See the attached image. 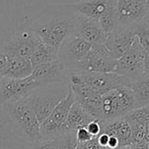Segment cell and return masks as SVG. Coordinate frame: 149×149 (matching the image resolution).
I'll return each mask as SVG.
<instances>
[{
    "mask_svg": "<svg viewBox=\"0 0 149 149\" xmlns=\"http://www.w3.org/2000/svg\"><path fill=\"white\" fill-rule=\"evenodd\" d=\"M39 39L28 29L11 36L1 45V48L9 55L18 56L30 61Z\"/></svg>",
    "mask_w": 149,
    "mask_h": 149,
    "instance_id": "7c38bea8",
    "label": "cell"
},
{
    "mask_svg": "<svg viewBox=\"0 0 149 149\" xmlns=\"http://www.w3.org/2000/svg\"><path fill=\"white\" fill-rule=\"evenodd\" d=\"M98 23L101 29L106 34L112 33L118 26V19L116 9V0H111L106 12L99 18Z\"/></svg>",
    "mask_w": 149,
    "mask_h": 149,
    "instance_id": "44dd1931",
    "label": "cell"
},
{
    "mask_svg": "<svg viewBox=\"0 0 149 149\" xmlns=\"http://www.w3.org/2000/svg\"><path fill=\"white\" fill-rule=\"evenodd\" d=\"M88 88L94 93L103 96L119 87H129L130 82L116 73H92L79 72Z\"/></svg>",
    "mask_w": 149,
    "mask_h": 149,
    "instance_id": "9c48e42d",
    "label": "cell"
},
{
    "mask_svg": "<svg viewBox=\"0 0 149 149\" xmlns=\"http://www.w3.org/2000/svg\"><path fill=\"white\" fill-rule=\"evenodd\" d=\"M134 98L135 110L149 107V77L143 74L138 80L132 83L128 87Z\"/></svg>",
    "mask_w": 149,
    "mask_h": 149,
    "instance_id": "d6986e66",
    "label": "cell"
},
{
    "mask_svg": "<svg viewBox=\"0 0 149 149\" xmlns=\"http://www.w3.org/2000/svg\"><path fill=\"white\" fill-rule=\"evenodd\" d=\"M91 47L89 42L72 33L61 46L58 57L69 71L74 65L82 61L88 55Z\"/></svg>",
    "mask_w": 149,
    "mask_h": 149,
    "instance_id": "30bf717a",
    "label": "cell"
},
{
    "mask_svg": "<svg viewBox=\"0 0 149 149\" xmlns=\"http://www.w3.org/2000/svg\"><path fill=\"white\" fill-rule=\"evenodd\" d=\"M134 31L139 45L145 52H149V28L140 21L134 25Z\"/></svg>",
    "mask_w": 149,
    "mask_h": 149,
    "instance_id": "7402d4cb",
    "label": "cell"
},
{
    "mask_svg": "<svg viewBox=\"0 0 149 149\" xmlns=\"http://www.w3.org/2000/svg\"><path fill=\"white\" fill-rule=\"evenodd\" d=\"M7 55L9 57V65L7 72L5 76L6 77L23 79L31 76L33 71V67L28 59L9 54Z\"/></svg>",
    "mask_w": 149,
    "mask_h": 149,
    "instance_id": "ac0fdd59",
    "label": "cell"
},
{
    "mask_svg": "<svg viewBox=\"0 0 149 149\" xmlns=\"http://www.w3.org/2000/svg\"><path fill=\"white\" fill-rule=\"evenodd\" d=\"M145 54V50L137 40L132 47L122 57L117 60L114 73L129 80L130 84L135 82L144 74L143 64Z\"/></svg>",
    "mask_w": 149,
    "mask_h": 149,
    "instance_id": "ba28073f",
    "label": "cell"
},
{
    "mask_svg": "<svg viewBox=\"0 0 149 149\" xmlns=\"http://www.w3.org/2000/svg\"><path fill=\"white\" fill-rule=\"evenodd\" d=\"M42 86L30 76L23 79L0 78V106L6 103L27 98L34 91Z\"/></svg>",
    "mask_w": 149,
    "mask_h": 149,
    "instance_id": "52a82bcc",
    "label": "cell"
},
{
    "mask_svg": "<svg viewBox=\"0 0 149 149\" xmlns=\"http://www.w3.org/2000/svg\"><path fill=\"white\" fill-rule=\"evenodd\" d=\"M30 145V149H57L58 138L52 139H41Z\"/></svg>",
    "mask_w": 149,
    "mask_h": 149,
    "instance_id": "cb8c5ba5",
    "label": "cell"
},
{
    "mask_svg": "<svg viewBox=\"0 0 149 149\" xmlns=\"http://www.w3.org/2000/svg\"><path fill=\"white\" fill-rule=\"evenodd\" d=\"M45 45L58 50L73 32V18H54L37 21L28 28Z\"/></svg>",
    "mask_w": 149,
    "mask_h": 149,
    "instance_id": "277c9868",
    "label": "cell"
},
{
    "mask_svg": "<svg viewBox=\"0 0 149 149\" xmlns=\"http://www.w3.org/2000/svg\"><path fill=\"white\" fill-rule=\"evenodd\" d=\"M94 119L95 118L90 113H88L77 102H74L63 125L62 135L68 132H76L79 128L86 127L88 124Z\"/></svg>",
    "mask_w": 149,
    "mask_h": 149,
    "instance_id": "2e32d148",
    "label": "cell"
},
{
    "mask_svg": "<svg viewBox=\"0 0 149 149\" xmlns=\"http://www.w3.org/2000/svg\"><path fill=\"white\" fill-rule=\"evenodd\" d=\"M86 129L94 138L97 137L101 132V123L98 120L94 119L93 121L88 124V125L86 126Z\"/></svg>",
    "mask_w": 149,
    "mask_h": 149,
    "instance_id": "4316f807",
    "label": "cell"
},
{
    "mask_svg": "<svg viewBox=\"0 0 149 149\" xmlns=\"http://www.w3.org/2000/svg\"><path fill=\"white\" fill-rule=\"evenodd\" d=\"M137 40L134 25L130 26H118L107 35L105 46L111 56L118 60L122 57Z\"/></svg>",
    "mask_w": 149,
    "mask_h": 149,
    "instance_id": "5bb4252c",
    "label": "cell"
},
{
    "mask_svg": "<svg viewBox=\"0 0 149 149\" xmlns=\"http://www.w3.org/2000/svg\"><path fill=\"white\" fill-rule=\"evenodd\" d=\"M142 21H143V23L149 28V9L147 10V12H146L145 17H144L143 19H142Z\"/></svg>",
    "mask_w": 149,
    "mask_h": 149,
    "instance_id": "f1b7e54d",
    "label": "cell"
},
{
    "mask_svg": "<svg viewBox=\"0 0 149 149\" xmlns=\"http://www.w3.org/2000/svg\"><path fill=\"white\" fill-rule=\"evenodd\" d=\"M69 71L58 59L33 68L31 77L42 87L53 84H68Z\"/></svg>",
    "mask_w": 149,
    "mask_h": 149,
    "instance_id": "4fadbf2b",
    "label": "cell"
},
{
    "mask_svg": "<svg viewBox=\"0 0 149 149\" xmlns=\"http://www.w3.org/2000/svg\"><path fill=\"white\" fill-rule=\"evenodd\" d=\"M78 142L76 139V132H68L58 137L57 149H77Z\"/></svg>",
    "mask_w": 149,
    "mask_h": 149,
    "instance_id": "603a6c76",
    "label": "cell"
},
{
    "mask_svg": "<svg viewBox=\"0 0 149 149\" xmlns=\"http://www.w3.org/2000/svg\"><path fill=\"white\" fill-rule=\"evenodd\" d=\"M111 2V0H80L70 6L78 14L98 20L106 12Z\"/></svg>",
    "mask_w": 149,
    "mask_h": 149,
    "instance_id": "e0dca14e",
    "label": "cell"
},
{
    "mask_svg": "<svg viewBox=\"0 0 149 149\" xmlns=\"http://www.w3.org/2000/svg\"><path fill=\"white\" fill-rule=\"evenodd\" d=\"M146 5H147V6L149 7V0H146Z\"/></svg>",
    "mask_w": 149,
    "mask_h": 149,
    "instance_id": "f546056e",
    "label": "cell"
},
{
    "mask_svg": "<svg viewBox=\"0 0 149 149\" xmlns=\"http://www.w3.org/2000/svg\"><path fill=\"white\" fill-rule=\"evenodd\" d=\"M117 65L105 44L92 46L88 55L80 62L74 65L69 71L92 72V73H113Z\"/></svg>",
    "mask_w": 149,
    "mask_h": 149,
    "instance_id": "5b68a950",
    "label": "cell"
},
{
    "mask_svg": "<svg viewBox=\"0 0 149 149\" xmlns=\"http://www.w3.org/2000/svg\"><path fill=\"white\" fill-rule=\"evenodd\" d=\"M135 110L132 91L127 87L117 88L103 96L95 119L101 124L113 122L128 116Z\"/></svg>",
    "mask_w": 149,
    "mask_h": 149,
    "instance_id": "7a4b0ae2",
    "label": "cell"
},
{
    "mask_svg": "<svg viewBox=\"0 0 149 149\" xmlns=\"http://www.w3.org/2000/svg\"><path fill=\"white\" fill-rule=\"evenodd\" d=\"M59 51L55 50L39 40L35 50L33 51L32 56L30 57V62L33 65V68L43 63L54 61L59 59L58 57Z\"/></svg>",
    "mask_w": 149,
    "mask_h": 149,
    "instance_id": "ffe728a7",
    "label": "cell"
},
{
    "mask_svg": "<svg viewBox=\"0 0 149 149\" xmlns=\"http://www.w3.org/2000/svg\"><path fill=\"white\" fill-rule=\"evenodd\" d=\"M91 46L105 44L107 35L100 27L98 20L76 13L73 17V32Z\"/></svg>",
    "mask_w": 149,
    "mask_h": 149,
    "instance_id": "8fae6325",
    "label": "cell"
},
{
    "mask_svg": "<svg viewBox=\"0 0 149 149\" xmlns=\"http://www.w3.org/2000/svg\"><path fill=\"white\" fill-rule=\"evenodd\" d=\"M9 57L7 54L0 47V78L4 77L8 69Z\"/></svg>",
    "mask_w": 149,
    "mask_h": 149,
    "instance_id": "d4e9b609",
    "label": "cell"
},
{
    "mask_svg": "<svg viewBox=\"0 0 149 149\" xmlns=\"http://www.w3.org/2000/svg\"><path fill=\"white\" fill-rule=\"evenodd\" d=\"M3 109L11 119L15 132L18 135L30 144L42 139L40 123L26 98L6 103L3 105Z\"/></svg>",
    "mask_w": 149,
    "mask_h": 149,
    "instance_id": "6da1fadb",
    "label": "cell"
},
{
    "mask_svg": "<svg viewBox=\"0 0 149 149\" xmlns=\"http://www.w3.org/2000/svg\"><path fill=\"white\" fill-rule=\"evenodd\" d=\"M118 26H130L142 21L149 7L146 0H116Z\"/></svg>",
    "mask_w": 149,
    "mask_h": 149,
    "instance_id": "9a60e30c",
    "label": "cell"
},
{
    "mask_svg": "<svg viewBox=\"0 0 149 149\" xmlns=\"http://www.w3.org/2000/svg\"><path fill=\"white\" fill-rule=\"evenodd\" d=\"M94 137L88 132V130L86 129V127L79 128L76 132V139H77L78 144L85 143V142L92 139Z\"/></svg>",
    "mask_w": 149,
    "mask_h": 149,
    "instance_id": "484cf974",
    "label": "cell"
},
{
    "mask_svg": "<svg viewBox=\"0 0 149 149\" xmlns=\"http://www.w3.org/2000/svg\"><path fill=\"white\" fill-rule=\"evenodd\" d=\"M74 102L76 99L69 88L66 97L58 104L49 117L40 124L42 139H56L62 135L63 125Z\"/></svg>",
    "mask_w": 149,
    "mask_h": 149,
    "instance_id": "8992f818",
    "label": "cell"
},
{
    "mask_svg": "<svg viewBox=\"0 0 149 149\" xmlns=\"http://www.w3.org/2000/svg\"><path fill=\"white\" fill-rule=\"evenodd\" d=\"M143 68H144V74L149 77V52H146L145 54Z\"/></svg>",
    "mask_w": 149,
    "mask_h": 149,
    "instance_id": "83f0119b",
    "label": "cell"
},
{
    "mask_svg": "<svg viewBox=\"0 0 149 149\" xmlns=\"http://www.w3.org/2000/svg\"><path fill=\"white\" fill-rule=\"evenodd\" d=\"M68 89V84H53L34 91L26 98L40 124L49 117L58 104L66 97Z\"/></svg>",
    "mask_w": 149,
    "mask_h": 149,
    "instance_id": "3957f363",
    "label": "cell"
}]
</instances>
